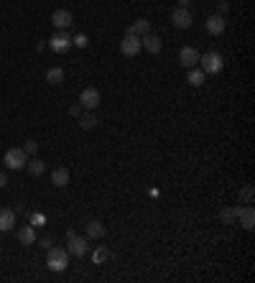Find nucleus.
<instances>
[{
  "mask_svg": "<svg viewBox=\"0 0 255 283\" xmlns=\"http://www.w3.org/2000/svg\"><path fill=\"white\" fill-rule=\"evenodd\" d=\"M26 168L31 171V176H41L43 171H46V163H43V161H39V158L33 156V158H28V161H26Z\"/></svg>",
  "mask_w": 255,
  "mask_h": 283,
  "instance_id": "17",
  "label": "nucleus"
},
{
  "mask_svg": "<svg viewBox=\"0 0 255 283\" xmlns=\"http://www.w3.org/2000/svg\"><path fill=\"white\" fill-rule=\"evenodd\" d=\"M23 151H26V156H36V151H39V143H36V141H28V143L23 145Z\"/></svg>",
  "mask_w": 255,
  "mask_h": 283,
  "instance_id": "27",
  "label": "nucleus"
},
{
  "mask_svg": "<svg viewBox=\"0 0 255 283\" xmlns=\"http://www.w3.org/2000/svg\"><path fill=\"white\" fill-rule=\"evenodd\" d=\"M219 217H222L225 224H235V220H237V207L235 209H222V212H219Z\"/></svg>",
  "mask_w": 255,
  "mask_h": 283,
  "instance_id": "24",
  "label": "nucleus"
},
{
  "mask_svg": "<svg viewBox=\"0 0 255 283\" xmlns=\"http://www.w3.org/2000/svg\"><path fill=\"white\" fill-rule=\"evenodd\" d=\"M143 46H140V36H136V33H125V39L120 41V51H123L125 56H138V51H140Z\"/></svg>",
  "mask_w": 255,
  "mask_h": 283,
  "instance_id": "5",
  "label": "nucleus"
},
{
  "mask_svg": "<svg viewBox=\"0 0 255 283\" xmlns=\"http://www.w3.org/2000/svg\"><path fill=\"white\" fill-rule=\"evenodd\" d=\"M51 181H54V186H66L69 184V171H66V168H54Z\"/></svg>",
  "mask_w": 255,
  "mask_h": 283,
  "instance_id": "19",
  "label": "nucleus"
},
{
  "mask_svg": "<svg viewBox=\"0 0 255 283\" xmlns=\"http://www.w3.org/2000/svg\"><path fill=\"white\" fill-rule=\"evenodd\" d=\"M79 102L87 107V110H95L97 105H99V92L95 87H87V89H82V95H79Z\"/></svg>",
  "mask_w": 255,
  "mask_h": 283,
  "instance_id": "11",
  "label": "nucleus"
},
{
  "mask_svg": "<svg viewBox=\"0 0 255 283\" xmlns=\"http://www.w3.org/2000/svg\"><path fill=\"white\" fill-rule=\"evenodd\" d=\"M18 243L20 245H33L36 243V230H33V224H26V227L18 230Z\"/></svg>",
  "mask_w": 255,
  "mask_h": 283,
  "instance_id": "15",
  "label": "nucleus"
},
{
  "mask_svg": "<svg viewBox=\"0 0 255 283\" xmlns=\"http://www.w3.org/2000/svg\"><path fill=\"white\" fill-rule=\"evenodd\" d=\"M186 82H189L192 87H202V84H204V72L194 66V69H189V77H186Z\"/></svg>",
  "mask_w": 255,
  "mask_h": 283,
  "instance_id": "21",
  "label": "nucleus"
},
{
  "mask_svg": "<svg viewBox=\"0 0 255 283\" xmlns=\"http://www.w3.org/2000/svg\"><path fill=\"white\" fill-rule=\"evenodd\" d=\"M72 43H74V46H79V49H84L87 43H90V39H87L84 33H77V36L72 39Z\"/></svg>",
  "mask_w": 255,
  "mask_h": 283,
  "instance_id": "26",
  "label": "nucleus"
},
{
  "mask_svg": "<svg viewBox=\"0 0 255 283\" xmlns=\"http://www.w3.org/2000/svg\"><path fill=\"white\" fill-rule=\"evenodd\" d=\"M41 247H43V250H49V247H51V240H49V237H43V240H41Z\"/></svg>",
  "mask_w": 255,
  "mask_h": 283,
  "instance_id": "31",
  "label": "nucleus"
},
{
  "mask_svg": "<svg viewBox=\"0 0 255 283\" xmlns=\"http://www.w3.org/2000/svg\"><path fill=\"white\" fill-rule=\"evenodd\" d=\"M46 265L49 270H54V273H61V270H66V265H69V253H66V247H49V255H46Z\"/></svg>",
  "mask_w": 255,
  "mask_h": 283,
  "instance_id": "1",
  "label": "nucleus"
},
{
  "mask_svg": "<svg viewBox=\"0 0 255 283\" xmlns=\"http://www.w3.org/2000/svg\"><path fill=\"white\" fill-rule=\"evenodd\" d=\"M179 64L186 66V69H194V66L199 64V51L192 49V46H184V49L179 51Z\"/></svg>",
  "mask_w": 255,
  "mask_h": 283,
  "instance_id": "8",
  "label": "nucleus"
},
{
  "mask_svg": "<svg viewBox=\"0 0 255 283\" xmlns=\"http://www.w3.org/2000/svg\"><path fill=\"white\" fill-rule=\"evenodd\" d=\"M8 184V176H5V171H0V189H3Z\"/></svg>",
  "mask_w": 255,
  "mask_h": 283,
  "instance_id": "30",
  "label": "nucleus"
},
{
  "mask_svg": "<svg viewBox=\"0 0 255 283\" xmlns=\"http://www.w3.org/2000/svg\"><path fill=\"white\" fill-rule=\"evenodd\" d=\"M171 20H174L176 28H189L194 18H192V13H189V8H176L174 13H171Z\"/></svg>",
  "mask_w": 255,
  "mask_h": 283,
  "instance_id": "10",
  "label": "nucleus"
},
{
  "mask_svg": "<svg viewBox=\"0 0 255 283\" xmlns=\"http://www.w3.org/2000/svg\"><path fill=\"white\" fill-rule=\"evenodd\" d=\"M87 250H90V245H87V237H77L74 230L66 232V253L82 258V255H87Z\"/></svg>",
  "mask_w": 255,
  "mask_h": 283,
  "instance_id": "2",
  "label": "nucleus"
},
{
  "mask_svg": "<svg viewBox=\"0 0 255 283\" xmlns=\"http://www.w3.org/2000/svg\"><path fill=\"white\" fill-rule=\"evenodd\" d=\"M140 46L151 54H158L161 51V39L153 36V33H146V36H140Z\"/></svg>",
  "mask_w": 255,
  "mask_h": 283,
  "instance_id": "14",
  "label": "nucleus"
},
{
  "mask_svg": "<svg viewBox=\"0 0 255 283\" xmlns=\"http://www.w3.org/2000/svg\"><path fill=\"white\" fill-rule=\"evenodd\" d=\"M102 235H105V224H102V222H97V220L87 222V237H92V240H99Z\"/></svg>",
  "mask_w": 255,
  "mask_h": 283,
  "instance_id": "16",
  "label": "nucleus"
},
{
  "mask_svg": "<svg viewBox=\"0 0 255 283\" xmlns=\"http://www.w3.org/2000/svg\"><path fill=\"white\" fill-rule=\"evenodd\" d=\"M240 199L245 202V204H253V186H242V191H240Z\"/></svg>",
  "mask_w": 255,
  "mask_h": 283,
  "instance_id": "25",
  "label": "nucleus"
},
{
  "mask_svg": "<svg viewBox=\"0 0 255 283\" xmlns=\"http://www.w3.org/2000/svg\"><path fill=\"white\" fill-rule=\"evenodd\" d=\"M13 227H16V212L3 207L0 209V232H10Z\"/></svg>",
  "mask_w": 255,
  "mask_h": 283,
  "instance_id": "12",
  "label": "nucleus"
},
{
  "mask_svg": "<svg viewBox=\"0 0 255 283\" xmlns=\"http://www.w3.org/2000/svg\"><path fill=\"white\" fill-rule=\"evenodd\" d=\"M189 3L192 0H179V8H189Z\"/></svg>",
  "mask_w": 255,
  "mask_h": 283,
  "instance_id": "32",
  "label": "nucleus"
},
{
  "mask_svg": "<svg viewBox=\"0 0 255 283\" xmlns=\"http://www.w3.org/2000/svg\"><path fill=\"white\" fill-rule=\"evenodd\" d=\"M69 112H72L74 118H79V115H82V107H79V105H72V107H69Z\"/></svg>",
  "mask_w": 255,
  "mask_h": 283,
  "instance_id": "29",
  "label": "nucleus"
},
{
  "mask_svg": "<svg viewBox=\"0 0 255 283\" xmlns=\"http://www.w3.org/2000/svg\"><path fill=\"white\" fill-rule=\"evenodd\" d=\"M207 31L212 33V36H222L225 33V18L222 16H209L207 18Z\"/></svg>",
  "mask_w": 255,
  "mask_h": 283,
  "instance_id": "13",
  "label": "nucleus"
},
{
  "mask_svg": "<svg viewBox=\"0 0 255 283\" xmlns=\"http://www.w3.org/2000/svg\"><path fill=\"white\" fill-rule=\"evenodd\" d=\"M92 260H95V265L105 263V260H110V250H107V247H97V250L92 253Z\"/></svg>",
  "mask_w": 255,
  "mask_h": 283,
  "instance_id": "23",
  "label": "nucleus"
},
{
  "mask_svg": "<svg viewBox=\"0 0 255 283\" xmlns=\"http://www.w3.org/2000/svg\"><path fill=\"white\" fill-rule=\"evenodd\" d=\"M49 46L57 51V54H64V51H69V46H72V36L66 31H57L54 36L49 39Z\"/></svg>",
  "mask_w": 255,
  "mask_h": 283,
  "instance_id": "6",
  "label": "nucleus"
},
{
  "mask_svg": "<svg viewBox=\"0 0 255 283\" xmlns=\"http://www.w3.org/2000/svg\"><path fill=\"white\" fill-rule=\"evenodd\" d=\"M199 64H202L204 74H217L219 69H222V56H219L217 51H207V54L199 56Z\"/></svg>",
  "mask_w": 255,
  "mask_h": 283,
  "instance_id": "3",
  "label": "nucleus"
},
{
  "mask_svg": "<svg viewBox=\"0 0 255 283\" xmlns=\"http://www.w3.org/2000/svg\"><path fill=\"white\" fill-rule=\"evenodd\" d=\"M26 161H28V156H26V151L23 148H10L8 153H5V158H3V163H5V168H26Z\"/></svg>",
  "mask_w": 255,
  "mask_h": 283,
  "instance_id": "4",
  "label": "nucleus"
},
{
  "mask_svg": "<svg viewBox=\"0 0 255 283\" xmlns=\"http://www.w3.org/2000/svg\"><path fill=\"white\" fill-rule=\"evenodd\" d=\"M79 125H82L84 130H92V128H97V118L92 115V112H87V115H79Z\"/></svg>",
  "mask_w": 255,
  "mask_h": 283,
  "instance_id": "22",
  "label": "nucleus"
},
{
  "mask_svg": "<svg viewBox=\"0 0 255 283\" xmlns=\"http://www.w3.org/2000/svg\"><path fill=\"white\" fill-rule=\"evenodd\" d=\"M72 20H74V16L69 13V10H54V16H51V23H54V28L57 31H66L72 26Z\"/></svg>",
  "mask_w": 255,
  "mask_h": 283,
  "instance_id": "7",
  "label": "nucleus"
},
{
  "mask_svg": "<svg viewBox=\"0 0 255 283\" xmlns=\"http://www.w3.org/2000/svg\"><path fill=\"white\" fill-rule=\"evenodd\" d=\"M128 31H130V33H136V36H146V33H151V23H148L146 18H138Z\"/></svg>",
  "mask_w": 255,
  "mask_h": 283,
  "instance_id": "18",
  "label": "nucleus"
},
{
  "mask_svg": "<svg viewBox=\"0 0 255 283\" xmlns=\"http://www.w3.org/2000/svg\"><path fill=\"white\" fill-rule=\"evenodd\" d=\"M46 82L49 84H61L64 82V69H59V66H51V69L46 72Z\"/></svg>",
  "mask_w": 255,
  "mask_h": 283,
  "instance_id": "20",
  "label": "nucleus"
},
{
  "mask_svg": "<svg viewBox=\"0 0 255 283\" xmlns=\"http://www.w3.org/2000/svg\"><path fill=\"white\" fill-rule=\"evenodd\" d=\"M31 224H36V227L43 224V214H31Z\"/></svg>",
  "mask_w": 255,
  "mask_h": 283,
  "instance_id": "28",
  "label": "nucleus"
},
{
  "mask_svg": "<svg viewBox=\"0 0 255 283\" xmlns=\"http://www.w3.org/2000/svg\"><path fill=\"white\" fill-rule=\"evenodd\" d=\"M237 222H240L245 230H253V227H255V209H253L250 204H245V207L237 204Z\"/></svg>",
  "mask_w": 255,
  "mask_h": 283,
  "instance_id": "9",
  "label": "nucleus"
}]
</instances>
